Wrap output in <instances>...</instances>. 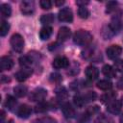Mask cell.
Masks as SVG:
<instances>
[{
  "instance_id": "6da1fadb",
  "label": "cell",
  "mask_w": 123,
  "mask_h": 123,
  "mask_svg": "<svg viewBox=\"0 0 123 123\" xmlns=\"http://www.w3.org/2000/svg\"><path fill=\"white\" fill-rule=\"evenodd\" d=\"M93 37L92 35L86 30H79L77 32H75L74 36H73V41L74 43L81 45V46H86L87 44H89L92 40Z\"/></svg>"
},
{
  "instance_id": "7a4b0ae2",
  "label": "cell",
  "mask_w": 123,
  "mask_h": 123,
  "mask_svg": "<svg viewBox=\"0 0 123 123\" xmlns=\"http://www.w3.org/2000/svg\"><path fill=\"white\" fill-rule=\"evenodd\" d=\"M10 42H11L12 48L15 52H21L24 48V39L19 34H13L11 37Z\"/></svg>"
},
{
  "instance_id": "3957f363",
  "label": "cell",
  "mask_w": 123,
  "mask_h": 123,
  "mask_svg": "<svg viewBox=\"0 0 123 123\" xmlns=\"http://www.w3.org/2000/svg\"><path fill=\"white\" fill-rule=\"evenodd\" d=\"M99 111V107L98 106H93V107H88L86 111L81 115L80 119H79V123H87L90 120V117L97 113Z\"/></svg>"
},
{
  "instance_id": "277c9868",
  "label": "cell",
  "mask_w": 123,
  "mask_h": 123,
  "mask_svg": "<svg viewBox=\"0 0 123 123\" xmlns=\"http://www.w3.org/2000/svg\"><path fill=\"white\" fill-rule=\"evenodd\" d=\"M58 18L62 22H71L73 20V12L69 8H63L60 10Z\"/></svg>"
},
{
  "instance_id": "5b68a950",
  "label": "cell",
  "mask_w": 123,
  "mask_h": 123,
  "mask_svg": "<svg viewBox=\"0 0 123 123\" xmlns=\"http://www.w3.org/2000/svg\"><path fill=\"white\" fill-rule=\"evenodd\" d=\"M20 11L23 14L29 15L32 14L35 11V3L34 1H30V0H25L22 1L20 3Z\"/></svg>"
},
{
  "instance_id": "8992f818",
  "label": "cell",
  "mask_w": 123,
  "mask_h": 123,
  "mask_svg": "<svg viewBox=\"0 0 123 123\" xmlns=\"http://www.w3.org/2000/svg\"><path fill=\"white\" fill-rule=\"evenodd\" d=\"M110 28L112 30V32L115 34L117 32H119L122 28V20H121V12L115 14L112 18H111V22L109 25Z\"/></svg>"
},
{
  "instance_id": "52a82bcc",
  "label": "cell",
  "mask_w": 123,
  "mask_h": 123,
  "mask_svg": "<svg viewBox=\"0 0 123 123\" xmlns=\"http://www.w3.org/2000/svg\"><path fill=\"white\" fill-rule=\"evenodd\" d=\"M46 95H47V91H46L44 88L39 87V88L35 89V90L31 93V95H30V100H32V101H34V102H36V101L41 102V101L46 97Z\"/></svg>"
},
{
  "instance_id": "ba28073f",
  "label": "cell",
  "mask_w": 123,
  "mask_h": 123,
  "mask_svg": "<svg viewBox=\"0 0 123 123\" xmlns=\"http://www.w3.org/2000/svg\"><path fill=\"white\" fill-rule=\"evenodd\" d=\"M107 56L111 60H116L122 53V48L119 45H111L106 50Z\"/></svg>"
},
{
  "instance_id": "9c48e42d",
  "label": "cell",
  "mask_w": 123,
  "mask_h": 123,
  "mask_svg": "<svg viewBox=\"0 0 123 123\" xmlns=\"http://www.w3.org/2000/svg\"><path fill=\"white\" fill-rule=\"evenodd\" d=\"M122 108V103L120 100H113L111 103L107 104V111L112 114H117L121 111Z\"/></svg>"
},
{
  "instance_id": "30bf717a",
  "label": "cell",
  "mask_w": 123,
  "mask_h": 123,
  "mask_svg": "<svg viewBox=\"0 0 123 123\" xmlns=\"http://www.w3.org/2000/svg\"><path fill=\"white\" fill-rule=\"evenodd\" d=\"M52 65L56 69H61V68H66L69 65V61L65 57H57L54 59Z\"/></svg>"
},
{
  "instance_id": "8fae6325",
  "label": "cell",
  "mask_w": 123,
  "mask_h": 123,
  "mask_svg": "<svg viewBox=\"0 0 123 123\" xmlns=\"http://www.w3.org/2000/svg\"><path fill=\"white\" fill-rule=\"evenodd\" d=\"M32 73H33V71L31 68H23V69L17 71L14 76L18 82H24L32 75Z\"/></svg>"
},
{
  "instance_id": "7c38bea8",
  "label": "cell",
  "mask_w": 123,
  "mask_h": 123,
  "mask_svg": "<svg viewBox=\"0 0 123 123\" xmlns=\"http://www.w3.org/2000/svg\"><path fill=\"white\" fill-rule=\"evenodd\" d=\"M71 35V31L69 28L67 27H62L60 28L59 32H58V35H57V38L60 42H63V41H66L69 37Z\"/></svg>"
},
{
  "instance_id": "4fadbf2b",
  "label": "cell",
  "mask_w": 123,
  "mask_h": 123,
  "mask_svg": "<svg viewBox=\"0 0 123 123\" xmlns=\"http://www.w3.org/2000/svg\"><path fill=\"white\" fill-rule=\"evenodd\" d=\"M13 66V61L8 56H4L0 59V68L1 70H10Z\"/></svg>"
},
{
  "instance_id": "5bb4252c",
  "label": "cell",
  "mask_w": 123,
  "mask_h": 123,
  "mask_svg": "<svg viewBox=\"0 0 123 123\" xmlns=\"http://www.w3.org/2000/svg\"><path fill=\"white\" fill-rule=\"evenodd\" d=\"M62 111L66 118H72L75 116V109L72 107L70 103H64L62 106Z\"/></svg>"
},
{
  "instance_id": "9a60e30c",
  "label": "cell",
  "mask_w": 123,
  "mask_h": 123,
  "mask_svg": "<svg viewBox=\"0 0 123 123\" xmlns=\"http://www.w3.org/2000/svg\"><path fill=\"white\" fill-rule=\"evenodd\" d=\"M98 75H99V70L97 67L93 65H89L86 68V76L87 77L88 80L90 81L96 80L98 78Z\"/></svg>"
},
{
  "instance_id": "2e32d148",
  "label": "cell",
  "mask_w": 123,
  "mask_h": 123,
  "mask_svg": "<svg viewBox=\"0 0 123 123\" xmlns=\"http://www.w3.org/2000/svg\"><path fill=\"white\" fill-rule=\"evenodd\" d=\"M16 113L18 115V117L20 118H28L29 115L31 114V108L28 105H21L19 106V108L16 111Z\"/></svg>"
},
{
  "instance_id": "e0dca14e",
  "label": "cell",
  "mask_w": 123,
  "mask_h": 123,
  "mask_svg": "<svg viewBox=\"0 0 123 123\" xmlns=\"http://www.w3.org/2000/svg\"><path fill=\"white\" fill-rule=\"evenodd\" d=\"M52 32H53V29L51 26H44L40 29L39 31V37L41 40H46L48 39L51 35H52Z\"/></svg>"
},
{
  "instance_id": "ac0fdd59",
  "label": "cell",
  "mask_w": 123,
  "mask_h": 123,
  "mask_svg": "<svg viewBox=\"0 0 123 123\" xmlns=\"http://www.w3.org/2000/svg\"><path fill=\"white\" fill-rule=\"evenodd\" d=\"M102 73H103L106 77H108V78H113V77H115V75H116L115 69H114L112 66L109 65V64H106V65H104V66L102 67Z\"/></svg>"
},
{
  "instance_id": "d6986e66",
  "label": "cell",
  "mask_w": 123,
  "mask_h": 123,
  "mask_svg": "<svg viewBox=\"0 0 123 123\" xmlns=\"http://www.w3.org/2000/svg\"><path fill=\"white\" fill-rule=\"evenodd\" d=\"M32 63H33V59L30 56H21L19 58V64L23 68H30Z\"/></svg>"
},
{
  "instance_id": "ffe728a7",
  "label": "cell",
  "mask_w": 123,
  "mask_h": 123,
  "mask_svg": "<svg viewBox=\"0 0 123 123\" xmlns=\"http://www.w3.org/2000/svg\"><path fill=\"white\" fill-rule=\"evenodd\" d=\"M115 98H116V93L114 91H110V92H107L101 96V101L105 104H109L111 101L115 100Z\"/></svg>"
},
{
  "instance_id": "44dd1931",
  "label": "cell",
  "mask_w": 123,
  "mask_h": 123,
  "mask_svg": "<svg viewBox=\"0 0 123 123\" xmlns=\"http://www.w3.org/2000/svg\"><path fill=\"white\" fill-rule=\"evenodd\" d=\"M13 92L14 94L17 96V97H24L27 92H28V89L25 86L23 85H19V86H16L14 88H13Z\"/></svg>"
},
{
  "instance_id": "7402d4cb",
  "label": "cell",
  "mask_w": 123,
  "mask_h": 123,
  "mask_svg": "<svg viewBox=\"0 0 123 123\" xmlns=\"http://www.w3.org/2000/svg\"><path fill=\"white\" fill-rule=\"evenodd\" d=\"M97 87L102 90H109L112 87V84L109 80H100L97 83Z\"/></svg>"
},
{
  "instance_id": "603a6c76",
  "label": "cell",
  "mask_w": 123,
  "mask_h": 123,
  "mask_svg": "<svg viewBox=\"0 0 123 123\" xmlns=\"http://www.w3.org/2000/svg\"><path fill=\"white\" fill-rule=\"evenodd\" d=\"M53 21H54V15L52 13L43 14L40 17V23L45 25V26H49V24H51Z\"/></svg>"
},
{
  "instance_id": "cb8c5ba5",
  "label": "cell",
  "mask_w": 123,
  "mask_h": 123,
  "mask_svg": "<svg viewBox=\"0 0 123 123\" xmlns=\"http://www.w3.org/2000/svg\"><path fill=\"white\" fill-rule=\"evenodd\" d=\"M82 96H83V99H84L85 104L94 101L96 99V97H97L96 92H94V91H88V92H86L85 94H82Z\"/></svg>"
},
{
  "instance_id": "d4e9b609",
  "label": "cell",
  "mask_w": 123,
  "mask_h": 123,
  "mask_svg": "<svg viewBox=\"0 0 123 123\" xmlns=\"http://www.w3.org/2000/svg\"><path fill=\"white\" fill-rule=\"evenodd\" d=\"M0 12L4 17H9L11 16V13H12V8L9 4H2L0 7Z\"/></svg>"
},
{
  "instance_id": "484cf974",
  "label": "cell",
  "mask_w": 123,
  "mask_h": 123,
  "mask_svg": "<svg viewBox=\"0 0 123 123\" xmlns=\"http://www.w3.org/2000/svg\"><path fill=\"white\" fill-rule=\"evenodd\" d=\"M16 105V100L14 97L11 96V95H8L7 98H6V101H5V107L9 110H12Z\"/></svg>"
},
{
  "instance_id": "4316f807",
  "label": "cell",
  "mask_w": 123,
  "mask_h": 123,
  "mask_svg": "<svg viewBox=\"0 0 123 123\" xmlns=\"http://www.w3.org/2000/svg\"><path fill=\"white\" fill-rule=\"evenodd\" d=\"M56 93H57V96L59 99L61 100H63V99H66L67 96H68V93H67V90L65 89V87L63 86H60L56 89Z\"/></svg>"
},
{
  "instance_id": "83f0119b",
  "label": "cell",
  "mask_w": 123,
  "mask_h": 123,
  "mask_svg": "<svg viewBox=\"0 0 123 123\" xmlns=\"http://www.w3.org/2000/svg\"><path fill=\"white\" fill-rule=\"evenodd\" d=\"M94 123H114V122H113L112 118H111L110 116L101 114L94 120Z\"/></svg>"
},
{
  "instance_id": "f1b7e54d",
  "label": "cell",
  "mask_w": 123,
  "mask_h": 123,
  "mask_svg": "<svg viewBox=\"0 0 123 123\" xmlns=\"http://www.w3.org/2000/svg\"><path fill=\"white\" fill-rule=\"evenodd\" d=\"M10 30V24L6 21H2L1 22V26H0V36L1 37H5L8 32Z\"/></svg>"
},
{
  "instance_id": "f546056e",
  "label": "cell",
  "mask_w": 123,
  "mask_h": 123,
  "mask_svg": "<svg viewBox=\"0 0 123 123\" xmlns=\"http://www.w3.org/2000/svg\"><path fill=\"white\" fill-rule=\"evenodd\" d=\"M48 104L47 103H45V102H39L37 106H36V108H35V111L36 112H44V111H46L47 110H48Z\"/></svg>"
},
{
  "instance_id": "4dcf8cb0",
  "label": "cell",
  "mask_w": 123,
  "mask_h": 123,
  "mask_svg": "<svg viewBox=\"0 0 123 123\" xmlns=\"http://www.w3.org/2000/svg\"><path fill=\"white\" fill-rule=\"evenodd\" d=\"M78 15H79L81 18L86 19V18H87L88 15H89V11H88L86 7H79V9H78Z\"/></svg>"
},
{
  "instance_id": "1f68e13d",
  "label": "cell",
  "mask_w": 123,
  "mask_h": 123,
  "mask_svg": "<svg viewBox=\"0 0 123 123\" xmlns=\"http://www.w3.org/2000/svg\"><path fill=\"white\" fill-rule=\"evenodd\" d=\"M33 123H57V121L49 116H45V117H41L38 119H36Z\"/></svg>"
},
{
  "instance_id": "d6a6232c",
  "label": "cell",
  "mask_w": 123,
  "mask_h": 123,
  "mask_svg": "<svg viewBox=\"0 0 123 123\" xmlns=\"http://www.w3.org/2000/svg\"><path fill=\"white\" fill-rule=\"evenodd\" d=\"M73 102H74V104H75L77 107H83L84 105H86L85 102H84V99H83L82 94H77V95H75L74 98H73Z\"/></svg>"
},
{
  "instance_id": "836d02e7",
  "label": "cell",
  "mask_w": 123,
  "mask_h": 123,
  "mask_svg": "<svg viewBox=\"0 0 123 123\" xmlns=\"http://www.w3.org/2000/svg\"><path fill=\"white\" fill-rule=\"evenodd\" d=\"M39 5L43 10H49L52 7V2L49 0H41L39 2Z\"/></svg>"
},
{
  "instance_id": "e575fe53",
  "label": "cell",
  "mask_w": 123,
  "mask_h": 123,
  "mask_svg": "<svg viewBox=\"0 0 123 123\" xmlns=\"http://www.w3.org/2000/svg\"><path fill=\"white\" fill-rule=\"evenodd\" d=\"M116 6H117V3H116V2H112V1H111V2H109V3H108V5H107L106 12L110 13V12H111L115 11Z\"/></svg>"
},
{
  "instance_id": "d590c367",
  "label": "cell",
  "mask_w": 123,
  "mask_h": 123,
  "mask_svg": "<svg viewBox=\"0 0 123 123\" xmlns=\"http://www.w3.org/2000/svg\"><path fill=\"white\" fill-rule=\"evenodd\" d=\"M114 68L119 72H123V60H116L114 62Z\"/></svg>"
},
{
  "instance_id": "8d00e7d4",
  "label": "cell",
  "mask_w": 123,
  "mask_h": 123,
  "mask_svg": "<svg viewBox=\"0 0 123 123\" xmlns=\"http://www.w3.org/2000/svg\"><path fill=\"white\" fill-rule=\"evenodd\" d=\"M51 80H53L54 82L61 81V76H60L59 74H52V75H51Z\"/></svg>"
},
{
  "instance_id": "74e56055",
  "label": "cell",
  "mask_w": 123,
  "mask_h": 123,
  "mask_svg": "<svg viewBox=\"0 0 123 123\" xmlns=\"http://www.w3.org/2000/svg\"><path fill=\"white\" fill-rule=\"evenodd\" d=\"M117 87H118L119 89H122V90H123V77H121V78L118 80V82H117Z\"/></svg>"
},
{
  "instance_id": "f35d334b",
  "label": "cell",
  "mask_w": 123,
  "mask_h": 123,
  "mask_svg": "<svg viewBox=\"0 0 123 123\" xmlns=\"http://www.w3.org/2000/svg\"><path fill=\"white\" fill-rule=\"evenodd\" d=\"M64 3V1H56L55 2V4L57 5V6H60V5H62Z\"/></svg>"
},
{
  "instance_id": "ab89813d",
  "label": "cell",
  "mask_w": 123,
  "mask_h": 123,
  "mask_svg": "<svg viewBox=\"0 0 123 123\" xmlns=\"http://www.w3.org/2000/svg\"><path fill=\"white\" fill-rule=\"evenodd\" d=\"M4 117H5V113H4V111H1V121H3Z\"/></svg>"
},
{
  "instance_id": "60d3db41",
  "label": "cell",
  "mask_w": 123,
  "mask_h": 123,
  "mask_svg": "<svg viewBox=\"0 0 123 123\" xmlns=\"http://www.w3.org/2000/svg\"><path fill=\"white\" fill-rule=\"evenodd\" d=\"M120 123H123V113H122V115L120 116Z\"/></svg>"
},
{
  "instance_id": "b9f144b4",
  "label": "cell",
  "mask_w": 123,
  "mask_h": 123,
  "mask_svg": "<svg viewBox=\"0 0 123 123\" xmlns=\"http://www.w3.org/2000/svg\"><path fill=\"white\" fill-rule=\"evenodd\" d=\"M7 123H13V121H12V119H11V120H9V121H8V122H7Z\"/></svg>"
}]
</instances>
